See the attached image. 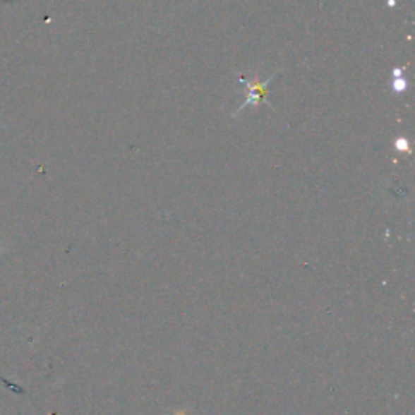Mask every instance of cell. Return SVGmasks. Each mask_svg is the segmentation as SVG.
<instances>
[{
  "label": "cell",
  "instance_id": "1",
  "mask_svg": "<svg viewBox=\"0 0 415 415\" xmlns=\"http://www.w3.org/2000/svg\"><path fill=\"white\" fill-rule=\"evenodd\" d=\"M272 81V78H267L266 81H261L258 75L253 76V80H245L240 78V83L243 85L245 88V102L242 104V107L239 109V112L242 111L248 106V104H253V106H258L261 102H267L266 101V91H267V85Z\"/></svg>",
  "mask_w": 415,
  "mask_h": 415
}]
</instances>
